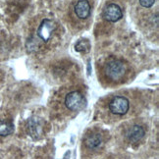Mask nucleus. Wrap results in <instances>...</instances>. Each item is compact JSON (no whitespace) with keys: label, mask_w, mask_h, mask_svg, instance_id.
<instances>
[{"label":"nucleus","mask_w":159,"mask_h":159,"mask_svg":"<svg viewBox=\"0 0 159 159\" xmlns=\"http://www.w3.org/2000/svg\"><path fill=\"white\" fill-rule=\"evenodd\" d=\"M84 144L91 150H99L103 146V140L99 134H93L85 138Z\"/></svg>","instance_id":"obj_9"},{"label":"nucleus","mask_w":159,"mask_h":159,"mask_svg":"<svg viewBox=\"0 0 159 159\" xmlns=\"http://www.w3.org/2000/svg\"><path fill=\"white\" fill-rule=\"evenodd\" d=\"M145 134V131L142 126L139 125H134L132 128H130L129 130L126 133V138L132 143H139Z\"/></svg>","instance_id":"obj_7"},{"label":"nucleus","mask_w":159,"mask_h":159,"mask_svg":"<svg viewBox=\"0 0 159 159\" xmlns=\"http://www.w3.org/2000/svg\"><path fill=\"white\" fill-rule=\"evenodd\" d=\"M44 121L38 116H33L28 120V133L33 139H39L44 133Z\"/></svg>","instance_id":"obj_3"},{"label":"nucleus","mask_w":159,"mask_h":159,"mask_svg":"<svg viewBox=\"0 0 159 159\" xmlns=\"http://www.w3.org/2000/svg\"><path fill=\"white\" fill-rule=\"evenodd\" d=\"M130 108V101L125 96H115L109 103V109L113 114L125 115Z\"/></svg>","instance_id":"obj_4"},{"label":"nucleus","mask_w":159,"mask_h":159,"mask_svg":"<svg viewBox=\"0 0 159 159\" xmlns=\"http://www.w3.org/2000/svg\"><path fill=\"white\" fill-rule=\"evenodd\" d=\"M56 27L57 26L54 21L49 19H44L41 21L38 30H36V34L43 42H47L50 39L53 32L56 30Z\"/></svg>","instance_id":"obj_5"},{"label":"nucleus","mask_w":159,"mask_h":159,"mask_svg":"<svg viewBox=\"0 0 159 159\" xmlns=\"http://www.w3.org/2000/svg\"><path fill=\"white\" fill-rule=\"evenodd\" d=\"M102 16L106 21L115 23L122 19L123 12H122V9L118 4L110 3L104 8V10H103Z\"/></svg>","instance_id":"obj_6"},{"label":"nucleus","mask_w":159,"mask_h":159,"mask_svg":"<svg viewBox=\"0 0 159 159\" xmlns=\"http://www.w3.org/2000/svg\"><path fill=\"white\" fill-rule=\"evenodd\" d=\"M65 105L71 111H80L87 105V100L79 91H71L65 97Z\"/></svg>","instance_id":"obj_2"},{"label":"nucleus","mask_w":159,"mask_h":159,"mask_svg":"<svg viewBox=\"0 0 159 159\" xmlns=\"http://www.w3.org/2000/svg\"><path fill=\"white\" fill-rule=\"evenodd\" d=\"M75 49L79 52H89L90 49V44L89 41L88 39H81L79 40L76 45H75Z\"/></svg>","instance_id":"obj_12"},{"label":"nucleus","mask_w":159,"mask_h":159,"mask_svg":"<svg viewBox=\"0 0 159 159\" xmlns=\"http://www.w3.org/2000/svg\"><path fill=\"white\" fill-rule=\"evenodd\" d=\"M75 13L79 19H87L90 15V5L88 0H79L75 5Z\"/></svg>","instance_id":"obj_8"},{"label":"nucleus","mask_w":159,"mask_h":159,"mask_svg":"<svg viewBox=\"0 0 159 159\" xmlns=\"http://www.w3.org/2000/svg\"><path fill=\"white\" fill-rule=\"evenodd\" d=\"M14 132V125L9 121L0 120V137H7Z\"/></svg>","instance_id":"obj_10"},{"label":"nucleus","mask_w":159,"mask_h":159,"mask_svg":"<svg viewBox=\"0 0 159 159\" xmlns=\"http://www.w3.org/2000/svg\"><path fill=\"white\" fill-rule=\"evenodd\" d=\"M155 0H139V4L144 8H150L151 6H153Z\"/></svg>","instance_id":"obj_13"},{"label":"nucleus","mask_w":159,"mask_h":159,"mask_svg":"<svg viewBox=\"0 0 159 159\" xmlns=\"http://www.w3.org/2000/svg\"><path fill=\"white\" fill-rule=\"evenodd\" d=\"M126 74V67L120 60H113L107 63L105 67V75L112 82H119Z\"/></svg>","instance_id":"obj_1"},{"label":"nucleus","mask_w":159,"mask_h":159,"mask_svg":"<svg viewBox=\"0 0 159 159\" xmlns=\"http://www.w3.org/2000/svg\"><path fill=\"white\" fill-rule=\"evenodd\" d=\"M39 38L38 36V39H35V38H30L28 39L27 41V49L29 52H33V51H36L39 49V47H40V43H39Z\"/></svg>","instance_id":"obj_11"}]
</instances>
